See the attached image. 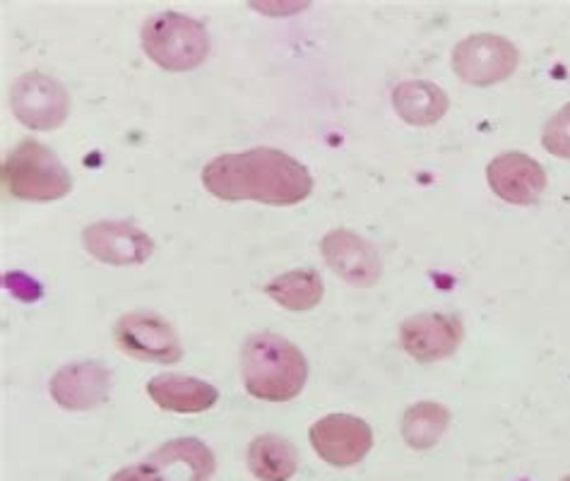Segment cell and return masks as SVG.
<instances>
[{"mask_svg":"<svg viewBox=\"0 0 570 481\" xmlns=\"http://www.w3.org/2000/svg\"><path fill=\"white\" fill-rule=\"evenodd\" d=\"M203 186L219 200H255L289 207L304 203L313 178L302 161L275 147L219 155L203 169Z\"/></svg>","mask_w":570,"mask_h":481,"instance_id":"obj_1","label":"cell"},{"mask_svg":"<svg viewBox=\"0 0 570 481\" xmlns=\"http://www.w3.org/2000/svg\"><path fill=\"white\" fill-rule=\"evenodd\" d=\"M242 375L253 397L289 402L304 390L308 364L294 342L273 333H255L244 342Z\"/></svg>","mask_w":570,"mask_h":481,"instance_id":"obj_2","label":"cell"},{"mask_svg":"<svg viewBox=\"0 0 570 481\" xmlns=\"http://www.w3.org/2000/svg\"><path fill=\"white\" fill-rule=\"evenodd\" d=\"M3 186L18 200L51 203L72 190L66 164L47 145L27 138L12 147L3 161Z\"/></svg>","mask_w":570,"mask_h":481,"instance_id":"obj_3","label":"cell"},{"mask_svg":"<svg viewBox=\"0 0 570 481\" xmlns=\"http://www.w3.org/2000/svg\"><path fill=\"white\" fill-rule=\"evenodd\" d=\"M140 43L153 63L171 72L198 68L209 53V35L205 24L174 10L153 14L142 24Z\"/></svg>","mask_w":570,"mask_h":481,"instance_id":"obj_4","label":"cell"},{"mask_svg":"<svg viewBox=\"0 0 570 481\" xmlns=\"http://www.w3.org/2000/svg\"><path fill=\"white\" fill-rule=\"evenodd\" d=\"M116 347L128 356L155 364H178L184 359L181 340L174 325L153 311H132L114 325Z\"/></svg>","mask_w":570,"mask_h":481,"instance_id":"obj_5","label":"cell"},{"mask_svg":"<svg viewBox=\"0 0 570 481\" xmlns=\"http://www.w3.org/2000/svg\"><path fill=\"white\" fill-rule=\"evenodd\" d=\"M10 109L29 130H56L70 114V95L51 75L32 70L10 87Z\"/></svg>","mask_w":570,"mask_h":481,"instance_id":"obj_6","label":"cell"},{"mask_svg":"<svg viewBox=\"0 0 570 481\" xmlns=\"http://www.w3.org/2000/svg\"><path fill=\"white\" fill-rule=\"evenodd\" d=\"M520 63L513 41L499 35H472L453 51V70L462 82L489 87L508 80Z\"/></svg>","mask_w":570,"mask_h":481,"instance_id":"obj_7","label":"cell"},{"mask_svg":"<svg viewBox=\"0 0 570 481\" xmlns=\"http://www.w3.org/2000/svg\"><path fill=\"white\" fill-rule=\"evenodd\" d=\"M308 439L318 458L333 468H354L373 445V431L364 419L352 414H327L311 426Z\"/></svg>","mask_w":570,"mask_h":481,"instance_id":"obj_8","label":"cell"},{"mask_svg":"<svg viewBox=\"0 0 570 481\" xmlns=\"http://www.w3.org/2000/svg\"><path fill=\"white\" fill-rule=\"evenodd\" d=\"M321 253L327 267L356 289H371L383 275L379 248L350 229L327 232Z\"/></svg>","mask_w":570,"mask_h":481,"instance_id":"obj_9","label":"cell"},{"mask_svg":"<svg viewBox=\"0 0 570 481\" xmlns=\"http://www.w3.org/2000/svg\"><path fill=\"white\" fill-rule=\"evenodd\" d=\"M82 244L92 258L114 267L142 265L155 251V240L132 222L89 224L82 232Z\"/></svg>","mask_w":570,"mask_h":481,"instance_id":"obj_10","label":"cell"},{"mask_svg":"<svg viewBox=\"0 0 570 481\" xmlns=\"http://www.w3.org/2000/svg\"><path fill=\"white\" fill-rule=\"evenodd\" d=\"M462 342V323L450 313H419L400 327V347L419 364L453 356Z\"/></svg>","mask_w":570,"mask_h":481,"instance_id":"obj_11","label":"cell"},{"mask_svg":"<svg viewBox=\"0 0 570 481\" xmlns=\"http://www.w3.org/2000/svg\"><path fill=\"white\" fill-rule=\"evenodd\" d=\"M487 180L491 190L510 205H534L547 190V171L524 153H503L489 161Z\"/></svg>","mask_w":570,"mask_h":481,"instance_id":"obj_12","label":"cell"},{"mask_svg":"<svg viewBox=\"0 0 570 481\" xmlns=\"http://www.w3.org/2000/svg\"><path fill=\"white\" fill-rule=\"evenodd\" d=\"M111 371L97 361H78L53 373L49 393L68 412L95 410L111 393Z\"/></svg>","mask_w":570,"mask_h":481,"instance_id":"obj_13","label":"cell"},{"mask_svg":"<svg viewBox=\"0 0 570 481\" xmlns=\"http://www.w3.org/2000/svg\"><path fill=\"white\" fill-rule=\"evenodd\" d=\"M159 481H209L215 474V455L198 439H174L142 460Z\"/></svg>","mask_w":570,"mask_h":481,"instance_id":"obj_14","label":"cell"},{"mask_svg":"<svg viewBox=\"0 0 570 481\" xmlns=\"http://www.w3.org/2000/svg\"><path fill=\"white\" fill-rule=\"evenodd\" d=\"M147 395L157 408L176 414H200L213 410L219 400V390L200 379L184 373H159L147 383Z\"/></svg>","mask_w":570,"mask_h":481,"instance_id":"obj_15","label":"cell"},{"mask_svg":"<svg viewBox=\"0 0 570 481\" xmlns=\"http://www.w3.org/2000/svg\"><path fill=\"white\" fill-rule=\"evenodd\" d=\"M393 107L410 126H433L448 114V95L426 80H407L393 89Z\"/></svg>","mask_w":570,"mask_h":481,"instance_id":"obj_16","label":"cell"},{"mask_svg":"<svg viewBox=\"0 0 570 481\" xmlns=\"http://www.w3.org/2000/svg\"><path fill=\"white\" fill-rule=\"evenodd\" d=\"M248 468L263 481H289L298 470V453L282 435L263 433L248 448Z\"/></svg>","mask_w":570,"mask_h":481,"instance_id":"obj_17","label":"cell"},{"mask_svg":"<svg viewBox=\"0 0 570 481\" xmlns=\"http://www.w3.org/2000/svg\"><path fill=\"white\" fill-rule=\"evenodd\" d=\"M265 294L287 311H311L323 301V279L316 269H292L265 284Z\"/></svg>","mask_w":570,"mask_h":481,"instance_id":"obj_18","label":"cell"},{"mask_svg":"<svg viewBox=\"0 0 570 481\" xmlns=\"http://www.w3.org/2000/svg\"><path fill=\"white\" fill-rule=\"evenodd\" d=\"M450 424L448 408L439 402H416L402 416V439L412 450L436 445Z\"/></svg>","mask_w":570,"mask_h":481,"instance_id":"obj_19","label":"cell"},{"mask_svg":"<svg viewBox=\"0 0 570 481\" xmlns=\"http://www.w3.org/2000/svg\"><path fill=\"white\" fill-rule=\"evenodd\" d=\"M542 145L553 157L570 161V104H566L547 120Z\"/></svg>","mask_w":570,"mask_h":481,"instance_id":"obj_20","label":"cell"},{"mask_svg":"<svg viewBox=\"0 0 570 481\" xmlns=\"http://www.w3.org/2000/svg\"><path fill=\"white\" fill-rule=\"evenodd\" d=\"M111 481H159L153 472H149L145 464H135V468L118 470Z\"/></svg>","mask_w":570,"mask_h":481,"instance_id":"obj_21","label":"cell"},{"mask_svg":"<svg viewBox=\"0 0 570 481\" xmlns=\"http://www.w3.org/2000/svg\"><path fill=\"white\" fill-rule=\"evenodd\" d=\"M559 481H570V474H566L563 479H559Z\"/></svg>","mask_w":570,"mask_h":481,"instance_id":"obj_22","label":"cell"}]
</instances>
